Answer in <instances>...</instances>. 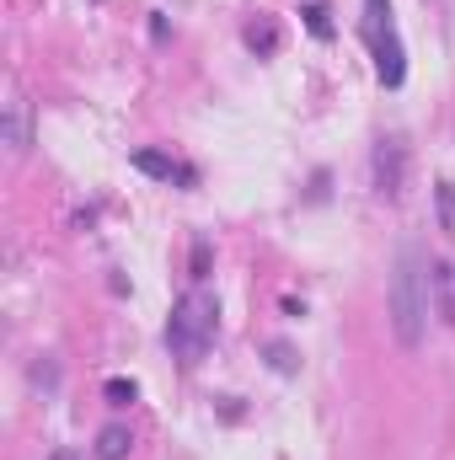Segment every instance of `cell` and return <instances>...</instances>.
<instances>
[{"mask_svg":"<svg viewBox=\"0 0 455 460\" xmlns=\"http://www.w3.org/2000/svg\"><path fill=\"white\" fill-rule=\"evenodd\" d=\"M193 279H210V246L204 241L193 246Z\"/></svg>","mask_w":455,"mask_h":460,"instance_id":"obj_14","label":"cell"},{"mask_svg":"<svg viewBox=\"0 0 455 460\" xmlns=\"http://www.w3.org/2000/svg\"><path fill=\"white\" fill-rule=\"evenodd\" d=\"M370 172H375V193H380V199H402V188H407V145H402L397 134L380 139Z\"/></svg>","mask_w":455,"mask_h":460,"instance_id":"obj_4","label":"cell"},{"mask_svg":"<svg viewBox=\"0 0 455 460\" xmlns=\"http://www.w3.org/2000/svg\"><path fill=\"white\" fill-rule=\"evenodd\" d=\"M215 327H220V305L204 289H188L172 305V316H166V348H172V358L199 364L210 353V343H215Z\"/></svg>","mask_w":455,"mask_h":460,"instance_id":"obj_2","label":"cell"},{"mask_svg":"<svg viewBox=\"0 0 455 460\" xmlns=\"http://www.w3.org/2000/svg\"><path fill=\"white\" fill-rule=\"evenodd\" d=\"M5 145H11V155H27V145H32V134H27V102L5 108Z\"/></svg>","mask_w":455,"mask_h":460,"instance_id":"obj_7","label":"cell"},{"mask_svg":"<svg viewBox=\"0 0 455 460\" xmlns=\"http://www.w3.org/2000/svg\"><path fill=\"white\" fill-rule=\"evenodd\" d=\"M364 43H370V59H375L380 86L397 92L407 81V49H402V32L391 22V0H364Z\"/></svg>","mask_w":455,"mask_h":460,"instance_id":"obj_3","label":"cell"},{"mask_svg":"<svg viewBox=\"0 0 455 460\" xmlns=\"http://www.w3.org/2000/svg\"><path fill=\"white\" fill-rule=\"evenodd\" d=\"M129 450H134V434L123 423H108L97 434V460H129Z\"/></svg>","mask_w":455,"mask_h":460,"instance_id":"obj_6","label":"cell"},{"mask_svg":"<svg viewBox=\"0 0 455 460\" xmlns=\"http://www.w3.org/2000/svg\"><path fill=\"white\" fill-rule=\"evenodd\" d=\"M49 460H76V456H70V450H54V456H49Z\"/></svg>","mask_w":455,"mask_h":460,"instance_id":"obj_15","label":"cell"},{"mask_svg":"<svg viewBox=\"0 0 455 460\" xmlns=\"http://www.w3.org/2000/svg\"><path fill=\"white\" fill-rule=\"evenodd\" d=\"M32 385H38V391H54V385H59V364H54V358H38V364H32Z\"/></svg>","mask_w":455,"mask_h":460,"instance_id":"obj_12","label":"cell"},{"mask_svg":"<svg viewBox=\"0 0 455 460\" xmlns=\"http://www.w3.org/2000/svg\"><path fill=\"white\" fill-rule=\"evenodd\" d=\"M300 16H306V27H311V32H317V38H322V43H327V38H333V11H327V5H322V0H311V5H306V11H300Z\"/></svg>","mask_w":455,"mask_h":460,"instance_id":"obj_9","label":"cell"},{"mask_svg":"<svg viewBox=\"0 0 455 460\" xmlns=\"http://www.w3.org/2000/svg\"><path fill=\"white\" fill-rule=\"evenodd\" d=\"M134 172H145V177H156V182H183V188L199 182L193 166H183V161H172V155H161V150H134Z\"/></svg>","mask_w":455,"mask_h":460,"instance_id":"obj_5","label":"cell"},{"mask_svg":"<svg viewBox=\"0 0 455 460\" xmlns=\"http://www.w3.org/2000/svg\"><path fill=\"white\" fill-rule=\"evenodd\" d=\"M241 38H246V49H252V54H263V59H268V54H279V27H273V22H246V32H241Z\"/></svg>","mask_w":455,"mask_h":460,"instance_id":"obj_8","label":"cell"},{"mask_svg":"<svg viewBox=\"0 0 455 460\" xmlns=\"http://www.w3.org/2000/svg\"><path fill=\"white\" fill-rule=\"evenodd\" d=\"M268 364H273L279 375H295V369H300V358H295L290 343H268Z\"/></svg>","mask_w":455,"mask_h":460,"instance_id":"obj_11","label":"cell"},{"mask_svg":"<svg viewBox=\"0 0 455 460\" xmlns=\"http://www.w3.org/2000/svg\"><path fill=\"white\" fill-rule=\"evenodd\" d=\"M103 396H108V407H129V402L139 396V385H134V380H123V375H113V380L103 385Z\"/></svg>","mask_w":455,"mask_h":460,"instance_id":"obj_10","label":"cell"},{"mask_svg":"<svg viewBox=\"0 0 455 460\" xmlns=\"http://www.w3.org/2000/svg\"><path fill=\"white\" fill-rule=\"evenodd\" d=\"M429 262L424 252L407 241L397 252V268H391V289H386V316H391V332L402 348H418L429 332Z\"/></svg>","mask_w":455,"mask_h":460,"instance_id":"obj_1","label":"cell"},{"mask_svg":"<svg viewBox=\"0 0 455 460\" xmlns=\"http://www.w3.org/2000/svg\"><path fill=\"white\" fill-rule=\"evenodd\" d=\"M440 220H445V230H455V188L451 182H440Z\"/></svg>","mask_w":455,"mask_h":460,"instance_id":"obj_13","label":"cell"}]
</instances>
